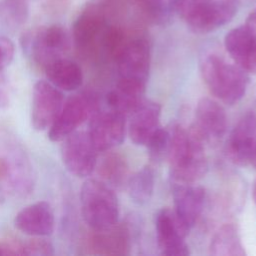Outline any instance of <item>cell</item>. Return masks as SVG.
Segmentation results:
<instances>
[{
	"instance_id": "cell-6",
	"label": "cell",
	"mask_w": 256,
	"mask_h": 256,
	"mask_svg": "<svg viewBox=\"0 0 256 256\" xmlns=\"http://www.w3.org/2000/svg\"><path fill=\"white\" fill-rule=\"evenodd\" d=\"M97 97L89 92L70 96L63 103L59 114L49 128V139L53 142H59L76 131L99 109Z\"/></svg>"
},
{
	"instance_id": "cell-7",
	"label": "cell",
	"mask_w": 256,
	"mask_h": 256,
	"mask_svg": "<svg viewBox=\"0 0 256 256\" xmlns=\"http://www.w3.org/2000/svg\"><path fill=\"white\" fill-rule=\"evenodd\" d=\"M61 144V156L66 169L76 177L89 176L97 165V149L88 132L74 131Z\"/></svg>"
},
{
	"instance_id": "cell-31",
	"label": "cell",
	"mask_w": 256,
	"mask_h": 256,
	"mask_svg": "<svg viewBox=\"0 0 256 256\" xmlns=\"http://www.w3.org/2000/svg\"><path fill=\"white\" fill-rule=\"evenodd\" d=\"M0 255H23V244L0 241Z\"/></svg>"
},
{
	"instance_id": "cell-12",
	"label": "cell",
	"mask_w": 256,
	"mask_h": 256,
	"mask_svg": "<svg viewBox=\"0 0 256 256\" xmlns=\"http://www.w3.org/2000/svg\"><path fill=\"white\" fill-rule=\"evenodd\" d=\"M64 103L63 93L48 81L35 83L31 102V124L37 131L50 128Z\"/></svg>"
},
{
	"instance_id": "cell-8",
	"label": "cell",
	"mask_w": 256,
	"mask_h": 256,
	"mask_svg": "<svg viewBox=\"0 0 256 256\" xmlns=\"http://www.w3.org/2000/svg\"><path fill=\"white\" fill-rule=\"evenodd\" d=\"M119 78L147 83L151 65L150 44L144 37L128 38L114 61Z\"/></svg>"
},
{
	"instance_id": "cell-28",
	"label": "cell",
	"mask_w": 256,
	"mask_h": 256,
	"mask_svg": "<svg viewBox=\"0 0 256 256\" xmlns=\"http://www.w3.org/2000/svg\"><path fill=\"white\" fill-rule=\"evenodd\" d=\"M54 247L45 239H32L23 244V255H53Z\"/></svg>"
},
{
	"instance_id": "cell-24",
	"label": "cell",
	"mask_w": 256,
	"mask_h": 256,
	"mask_svg": "<svg viewBox=\"0 0 256 256\" xmlns=\"http://www.w3.org/2000/svg\"><path fill=\"white\" fill-rule=\"evenodd\" d=\"M101 180L111 188H121L127 184L128 165L125 159L117 153L105 155L99 165Z\"/></svg>"
},
{
	"instance_id": "cell-30",
	"label": "cell",
	"mask_w": 256,
	"mask_h": 256,
	"mask_svg": "<svg viewBox=\"0 0 256 256\" xmlns=\"http://www.w3.org/2000/svg\"><path fill=\"white\" fill-rule=\"evenodd\" d=\"M10 103V93L8 88V82L4 70L0 71V108L8 107Z\"/></svg>"
},
{
	"instance_id": "cell-2",
	"label": "cell",
	"mask_w": 256,
	"mask_h": 256,
	"mask_svg": "<svg viewBox=\"0 0 256 256\" xmlns=\"http://www.w3.org/2000/svg\"><path fill=\"white\" fill-rule=\"evenodd\" d=\"M199 69L207 88L222 103L233 105L245 95L249 74L232 60L216 52L206 53L200 59Z\"/></svg>"
},
{
	"instance_id": "cell-27",
	"label": "cell",
	"mask_w": 256,
	"mask_h": 256,
	"mask_svg": "<svg viewBox=\"0 0 256 256\" xmlns=\"http://www.w3.org/2000/svg\"><path fill=\"white\" fill-rule=\"evenodd\" d=\"M170 143V128H163L159 126L150 136L146 143L149 156L154 161L162 160L167 156Z\"/></svg>"
},
{
	"instance_id": "cell-34",
	"label": "cell",
	"mask_w": 256,
	"mask_h": 256,
	"mask_svg": "<svg viewBox=\"0 0 256 256\" xmlns=\"http://www.w3.org/2000/svg\"><path fill=\"white\" fill-rule=\"evenodd\" d=\"M252 198L256 204V178L255 180L253 181V184H252Z\"/></svg>"
},
{
	"instance_id": "cell-22",
	"label": "cell",
	"mask_w": 256,
	"mask_h": 256,
	"mask_svg": "<svg viewBox=\"0 0 256 256\" xmlns=\"http://www.w3.org/2000/svg\"><path fill=\"white\" fill-rule=\"evenodd\" d=\"M91 238V246L98 254H126L129 249V238L127 230L118 226L94 231Z\"/></svg>"
},
{
	"instance_id": "cell-29",
	"label": "cell",
	"mask_w": 256,
	"mask_h": 256,
	"mask_svg": "<svg viewBox=\"0 0 256 256\" xmlns=\"http://www.w3.org/2000/svg\"><path fill=\"white\" fill-rule=\"evenodd\" d=\"M14 57V44L13 42L4 36H0V71L11 63Z\"/></svg>"
},
{
	"instance_id": "cell-18",
	"label": "cell",
	"mask_w": 256,
	"mask_h": 256,
	"mask_svg": "<svg viewBox=\"0 0 256 256\" xmlns=\"http://www.w3.org/2000/svg\"><path fill=\"white\" fill-rule=\"evenodd\" d=\"M107 27L103 12L96 6L87 7L75 20L72 34L75 44L80 49H88L100 41Z\"/></svg>"
},
{
	"instance_id": "cell-13",
	"label": "cell",
	"mask_w": 256,
	"mask_h": 256,
	"mask_svg": "<svg viewBox=\"0 0 256 256\" xmlns=\"http://www.w3.org/2000/svg\"><path fill=\"white\" fill-rule=\"evenodd\" d=\"M256 141V115L252 111L244 113L231 130L225 145L227 158L239 166L253 161Z\"/></svg>"
},
{
	"instance_id": "cell-15",
	"label": "cell",
	"mask_w": 256,
	"mask_h": 256,
	"mask_svg": "<svg viewBox=\"0 0 256 256\" xmlns=\"http://www.w3.org/2000/svg\"><path fill=\"white\" fill-rule=\"evenodd\" d=\"M230 59L248 74H256V34L246 25L230 30L224 38Z\"/></svg>"
},
{
	"instance_id": "cell-3",
	"label": "cell",
	"mask_w": 256,
	"mask_h": 256,
	"mask_svg": "<svg viewBox=\"0 0 256 256\" xmlns=\"http://www.w3.org/2000/svg\"><path fill=\"white\" fill-rule=\"evenodd\" d=\"M238 0H173L177 13L195 33L205 34L224 26L236 15Z\"/></svg>"
},
{
	"instance_id": "cell-9",
	"label": "cell",
	"mask_w": 256,
	"mask_h": 256,
	"mask_svg": "<svg viewBox=\"0 0 256 256\" xmlns=\"http://www.w3.org/2000/svg\"><path fill=\"white\" fill-rule=\"evenodd\" d=\"M87 132L98 152L110 151L124 140L126 117L110 108L98 109L90 117Z\"/></svg>"
},
{
	"instance_id": "cell-10",
	"label": "cell",
	"mask_w": 256,
	"mask_h": 256,
	"mask_svg": "<svg viewBox=\"0 0 256 256\" xmlns=\"http://www.w3.org/2000/svg\"><path fill=\"white\" fill-rule=\"evenodd\" d=\"M158 248L165 256H187L190 254L185 238L189 229L179 219L173 209L163 208L155 218Z\"/></svg>"
},
{
	"instance_id": "cell-32",
	"label": "cell",
	"mask_w": 256,
	"mask_h": 256,
	"mask_svg": "<svg viewBox=\"0 0 256 256\" xmlns=\"http://www.w3.org/2000/svg\"><path fill=\"white\" fill-rule=\"evenodd\" d=\"M245 25L256 34V8L253 9L248 15Z\"/></svg>"
},
{
	"instance_id": "cell-16",
	"label": "cell",
	"mask_w": 256,
	"mask_h": 256,
	"mask_svg": "<svg viewBox=\"0 0 256 256\" xmlns=\"http://www.w3.org/2000/svg\"><path fill=\"white\" fill-rule=\"evenodd\" d=\"M15 227L26 235L44 237L51 235L55 227V216L51 205L38 201L21 209L14 218Z\"/></svg>"
},
{
	"instance_id": "cell-26",
	"label": "cell",
	"mask_w": 256,
	"mask_h": 256,
	"mask_svg": "<svg viewBox=\"0 0 256 256\" xmlns=\"http://www.w3.org/2000/svg\"><path fill=\"white\" fill-rule=\"evenodd\" d=\"M142 15L154 24H165L173 10L165 0H133Z\"/></svg>"
},
{
	"instance_id": "cell-19",
	"label": "cell",
	"mask_w": 256,
	"mask_h": 256,
	"mask_svg": "<svg viewBox=\"0 0 256 256\" xmlns=\"http://www.w3.org/2000/svg\"><path fill=\"white\" fill-rule=\"evenodd\" d=\"M145 84L119 78L115 88L106 96L107 105L110 109L127 117L145 99Z\"/></svg>"
},
{
	"instance_id": "cell-4",
	"label": "cell",
	"mask_w": 256,
	"mask_h": 256,
	"mask_svg": "<svg viewBox=\"0 0 256 256\" xmlns=\"http://www.w3.org/2000/svg\"><path fill=\"white\" fill-rule=\"evenodd\" d=\"M81 212L86 224L94 231L112 228L118 223L119 204L109 185L98 179H87L80 191Z\"/></svg>"
},
{
	"instance_id": "cell-1",
	"label": "cell",
	"mask_w": 256,
	"mask_h": 256,
	"mask_svg": "<svg viewBox=\"0 0 256 256\" xmlns=\"http://www.w3.org/2000/svg\"><path fill=\"white\" fill-rule=\"evenodd\" d=\"M173 182L195 183L208 170L205 144L193 129L182 125L170 128V143L167 152Z\"/></svg>"
},
{
	"instance_id": "cell-17",
	"label": "cell",
	"mask_w": 256,
	"mask_h": 256,
	"mask_svg": "<svg viewBox=\"0 0 256 256\" xmlns=\"http://www.w3.org/2000/svg\"><path fill=\"white\" fill-rule=\"evenodd\" d=\"M128 134L136 145H146L150 136L160 126L161 106L152 101L144 99L143 102L129 115Z\"/></svg>"
},
{
	"instance_id": "cell-36",
	"label": "cell",
	"mask_w": 256,
	"mask_h": 256,
	"mask_svg": "<svg viewBox=\"0 0 256 256\" xmlns=\"http://www.w3.org/2000/svg\"><path fill=\"white\" fill-rule=\"evenodd\" d=\"M165 1H166V2H167V3H168L170 6H171V8H172V3H173V0H165ZM172 10H173V9H172Z\"/></svg>"
},
{
	"instance_id": "cell-25",
	"label": "cell",
	"mask_w": 256,
	"mask_h": 256,
	"mask_svg": "<svg viewBox=\"0 0 256 256\" xmlns=\"http://www.w3.org/2000/svg\"><path fill=\"white\" fill-rule=\"evenodd\" d=\"M28 14V0H2L0 2V21L10 28L23 25Z\"/></svg>"
},
{
	"instance_id": "cell-35",
	"label": "cell",
	"mask_w": 256,
	"mask_h": 256,
	"mask_svg": "<svg viewBox=\"0 0 256 256\" xmlns=\"http://www.w3.org/2000/svg\"><path fill=\"white\" fill-rule=\"evenodd\" d=\"M256 163V141H255V146H254V154H253V161Z\"/></svg>"
},
{
	"instance_id": "cell-20",
	"label": "cell",
	"mask_w": 256,
	"mask_h": 256,
	"mask_svg": "<svg viewBox=\"0 0 256 256\" xmlns=\"http://www.w3.org/2000/svg\"><path fill=\"white\" fill-rule=\"evenodd\" d=\"M44 70L49 82L60 90L73 91L83 83L82 69L70 59L57 58L49 63Z\"/></svg>"
},
{
	"instance_id": "cell-23",
	"label": "cell",
	"mask_w": 256,
	"mask_h": 256,
	"mask_svg": "<svg viewBox=\"0 0 256 256\" xmlns=\"http://www.w3.org/2000/svg\"><path fill=\"white\" fill-rule=\"evenodd\" d=\"M130 199L139 205L146 204L152 197L155 187V173L150 166H145L129 176L126 184Z\"/></svg>"
},
{
	"instance_id": "cell-21",
	"label": "cell",
	"mask_w": 256,
	"mask_h": 256,
	"mask_svg": "<svg viewBox=\"0 0 256 256\" xmlns=\"http://www.w3.org/2000/svg\"><path fill=\"white\" fill-rule=\"evenodd\" d=\"M209 253L214 256H245L246 252L237 227L226 223L218 228L211 238Z\"/></svg>"
},
{
	"instance_id": "cell-5",
	"label": "cell",
	"mask_w": 256,
	"mask_h": 256,
	"mask_svg": "<svg viewBox=\"0 0 256 256\" xmlns=\"http://www.w3.org/2000/svg\"><path fill=\"white\" fill-rule=\"evenodd\" d=\"M21 45L27 57L45 69L68 49L69 36L62 26L54 24L26 31L21 37Z\"/></svg>"
},
{
	"instance_id": "cell-33",
	"label": "cell",
	"mask_w": 256,
	"mask_h": 256,
	"mask_svg": "<svg viewBox=\"0 0 256 256\" xmlns=\"http://www.w3.org/2000/svg\"><path fill=\"white\" fill-rule=\"evenodd\" d=\"M9 173V165L6 160L0 159V181L7 178Z\"/></svg>"
},
{
	"instance_id": "cell-11",
	"label": "cell",
	"mask_w": 256,
	"mask_h": 256,
	"mask_svg": "<svg viewBox=\"0 0 256 256\" xmlns=\"http://www.w3.org/2000/svg\"><path fill=\"white\" fill-rule=\"evenodd\" d=\"M204 144L218 143L226 134L228 117L224 107L211 98H201L195 109V122L191 126Z\"/></svg>"
},
{
	"instance_id": "cell-14",
	"label": "cell",
	"mask_w": 256,
	"mask_h": 256,
	"mask_svg": "<svg viewBox=\"0 0 256 256\" xmlns=\"http://www.w3.org/2000/svg\"><path fill=\"white\" fill-rule=\"evenodd\" d=\"M174 212L190 230L200 218L206 202V192L195 183L173 182Z\"/></svg>"
}]
</instances>
